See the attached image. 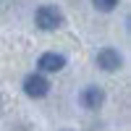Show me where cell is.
Listing matches in <instances>:
<instances>
[{
    "mask_svg": "<svg viewBox=\"0 0 131 131\" xmlns=\"http://www.w3.org/2000/svg\"><path fill=\"white\" fill-rule=\"evenodd\" d=\"M63 66H66V58L58 55V52H45L39 58V68L42 71H60Z\"/></svg>",
    "mask_w": 131,
    "mask_h": 131,
    "instance_id": "obj_5",
    "label": "cell"
},
{
    "mask_svg": "<svg viewBox=\"0 0 131 131\" xmlns=\"http://www.w3.org/2000/svg\"><path fill=\"white\" fill-rule=\"evenodd\" d=\"M24 92L31 97V100H39V97H45L50 92V81L45 76H39V73H31V76L24 79Z\"/></svg>",
    "mask_w": 131,
    "mask_h": 131,
    "instance_id": "obj_2",
    "label": "cell"
},
{
    "mask_svg": "<svg viewBox=\"0 0 131 131\" xmlns=\"http://www.w3.org/2000/svg\"><path fill=\"white\" fill-rule=\"evenodd\" d=\"M97 66L102 71H115V68H121V55L115 50H100L97 52Z\"/></svg>",
    "mask_w": 131,
    "mask_h": 131,
    "instance_id": "obj_3",
    "label": "cell"
},
{
    "mask_svg": "<svg viewBox=\"0 0 131 131\" xmlns=\"http://www.w3.org/2000/svg\"><path fill=\"white\" fill-rule=\"evenodd\" d=\"M102 102H105V92H102V89H97V86L84 89V94H81V105H84V107L94 110V107H100Z\"/></svg>",
    "mask_w": 131,
    "mask_h": 131,
    "instance_id": "obj_4",
    "label": "cell"
},
{
    "mask_svg": "<svg viewBox=\"0 0 131 131\" xmlns=\"http://www.w3.org/2000/svg\"><path fill=\"white\" fill-rule=\"evenodd\" d=\"M60 24H63V13H60L58 8L45 5V8H39V10H37V26H39V29L52 31V29H58Z\"/></svg>",
    "mask_w": 131,
    "mask_h": 131,
    "instance_id": "obj_1",
    "label": "cell"
},
{
    "mask_svg": "<svg viewBox=\"0 0 131 131\" xmlns=\"http://www.w3.org/2000/svg\"><path fill=\"white\" fill-rule=\"evenodd\" d=\"M118 5V0H94V8L97 10H105V13H107V10H113Z\"/></svg>",
    "mask_w": 131,
    "mask_h": 131,
    "instance_id": "obj_6",
    "label": "cell"
}]
</instances>
